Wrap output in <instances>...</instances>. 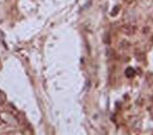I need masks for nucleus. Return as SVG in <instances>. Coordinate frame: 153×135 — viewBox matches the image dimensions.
<instances>
[{
	"label": "nucleus",
	"mask_w": 153,
	"mask_h": 135,
	"mask_svg": "<svg viewBox=\"0 0 153 135\" xmlns=\"http://www.w3.org/2000/svg\"><path fill=\"white\" fill-rule=\"evenodd\" d=\"M5 103H6V94L2 91H0V104H5Z\"/></svg>",
	"instance_id": "nucleus-2"
},
{
	"label": "nucleus",
	"mask_w": 153,
	"mask_h": 135,
	"mask_svg": "<svg viewBox=\"0 0 153 135\" xmlns=\"http://www.w3.org/2000/svg\"><path fill=\"white\" fill-rule=\"evenodd\" d=\"M134 75H135V70H134V68L129 67V68H127V69H126V76L131 78V76H134Z\"/></svg>",
	"instance_id": "nucleus-1"
},
{
	"label": "nucleus",
	"mask_w": 153,
	"mask_h": 135,
	"mask_svg": "<svg viewBox=\"0 0 153 135\" xmlns=\"http://www.w3.org/2000/svg\"><path fill=\"white\" fill-rule=\"evenodd\" d=\"M118 8H120V6H117V7H116V8H115V10L112 11V14H114V16H115V14H116V12L118 11Z\"/></svg>",
	"instance_id": "nucleus-3"
}]
</instances>
